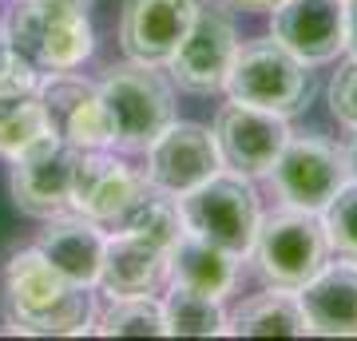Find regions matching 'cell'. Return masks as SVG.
<instances>
[{
  "label": "cell",
  "mask_w": 357,
  "mask_h": 341,
  "mask_svg": "<svg viewBox=\"0 0 357 341\" xmlns=\"http://www.w3.org/2000/svg\"><path fill=\"white\" fill-rule=\"evenodd\" d=\"M91 317L96 310L88 290L68 282L36 246L13 254L4 274V321L13 333L68 338V333H84Z\"/></svg>",
  "instance_id": "obj_1"
},
{
  "label": "cell",
  "mask_w": 357,
  "mask_h": 341,
  "mask_svg": "<svg viewBox=\"0 0 357 341\" xmlns=\"http://www.w3.org/2000/svg\"><path fill=\"white\" fill-rule=\"evenodd\" d=\"M88 8L91 0H16L4 32L44 76L76 72L96 48Z\"/></svg>",
  "instance_id": "obj_2"
},
{
  "label": "cell",
  "mask_w": 357,
  "mask_h": 341,
  "mask_svg": "<svg viewBox=\"0 0 357 341\" xmlns=\"http://www.w3.org/2000/svg\"><path fill=\"white\" fill-rule=\"evenodd\" d=\"M178 215H183L187 234L211 242L234 258H246L255 250L258 227H262V211H258V195L250 179L227 171V167L215 171L195 190L178 195Z\"/></svg>",
  "instance_id": "obj_3"
},
{
  "label": "cell",
  "mask_w": 357,
  "mask_h": 341,
  "mask_svg": "<svg viewBox=\"0 0 357 341\" xmlns=\"http://www.w3.org/2000/svg\"><path fill=\"white\" fill-rule=\"evenodd\" d=\"M100 96L112 115V147L147 151L175 123V96L155 63H119L100 79Z\"/></svg>",
  "instance_id": "obj_4"
},
{
  "label": "cell",
  "mask_w": 357,
  "mask_h": 341,
  "mask_svg": "<svg viewBox=\"0 0 357 341\" xmlns=\"http://www.w3.org/2000/svg\"><path fill=\"white\" fill-rule=\"evenodd\" d=\"M250 254H255V266H258V274H262L266 286L298 294L326 266V258H330L326 222L314 211L286 206L278 215L262 218Z\"/></svg>",
  "instance_id": "obj_5"
},
{
  "label": "cell",
  "mask_w": 357,
  "mask_h": 341,
  "mask_svg": "<svg viewBox=\"0 0 357 341\" xmlns=\"http://www.w3.org/2000/svg\"><path fill=\"white\" fill-rule=\"evenodd\" d=\"M227 96L234 103L266 107L290 119L310 103V63H302L290 48H282L274 36L250 40L234 56Z\"/></svg>",
  "instance_id": "obj_6"
},
{
  "label": "cell",
  "mask_w": 357,
  "mask_h": 341,
  "mask_svg": "<svg viewBox=\"0 0 357 341\" xmlns=\"http://www.w3.org/2000/svg\"><path fill=\"white\" fill-rule=\"evenodd\" d=\"M238 48H243V44H238V28H234L227 8H218V4H199V16H195L191 32L183 36L178 52L167 60L171 79H175L183 91L215 96V91L227 88V76H230V68H234Z\"/></svg>",
  "instance_id": "obj_7"
},
{
  "label": "cell",
  "mask_w": 357,
  "mask_h": 341,
  "mask_svg": "<svg viewBox=\"0 0 357 341\" xmlns=\"http://www.w3.org/2000/svg\"><path fill=\"white\" fill-rule=\"evenodd\" d=\"M270 179L286 206L314 211V215H321L333 195L349 183L342 147H333L321 135H290L270 167Z\"/></svg>",
  "instance_id": "obj_8"
},
{
  "label": "cell",
  "mask_w": 357,
  "mask_h": 341,
  "mask_svg": "<svg viewBox=\"0 0 357 341\" xmlns=\"http://www.w3.org/2000/svg\"><path fill=\"white\" fill-rule=\"evenodd\" d=\"M79 151L56 131H44L13 159V202L32 218L72 211V175Z\"/></svg>",
  "instance_id": "obj_9"
},
{
  "label": "cell",
  "mask_w": 357,
  "mask_h": 341,
  "mask_svg": "<svg viewBox=\"0 0 357 341\" xmlns=\"http://www.w3.org/2000/svg\"><path fill=\"white\" fill-rule=\"evenodd\" d=\"M36 100L48 115V131L68 139L76 151L112 147V115L100 96V84H88L76 72H48L40 79Z\"/></svg>",
  "instance_id": "obj_10"
},
{
  "label": "cell",
  "mask_w": 357,
  "mask_h": 341,
  "mask_svg": "<svg viewBox=\"0 0 357 341\" xmlns=\"http://www.w3.org/2000/svg\"><path fill=\"white\" fill-rule=\"evenodd\" d=\"M294 131L286 127V115L250 107V103H222L215 115V143L227 171H238L246 179L270 175L274 159L282 155Z\"/></svg>",
  "instance_id": "obj_11"
},
{
  "label": "cell",
  "mask_w": 357,
  "mask_h": 341,
  "mask_svg": "<svg viewBox=\"0 0 357 341\" xmlns=\"http://www.w3.org/2000/svg\"><path fill=\"white\" fill-rule=\"evenodd\" d=\"M147 190H151L147 175L131 171L123 159L107 155V147L103 151H79L76 175H72V211L96 218L100 227L119 230Z\"/></svg>",
  "instance_id": "obj_12"
},
{
  "label": "cell",
  "mask_w": 357,
  "mask_h": 341,
  "mask_svg": "<svg viewBox=\"0 0 357 341\" xmlns=\"http://www.w3.org/2000/svg\"><path fill=\"white\" fill-rule=\"evenodd\" d=\"M222 171V155H218L215 131H206L203 123H171L159 139L147 147V183L167 195H187L199 183Z\"/></svg>",
  "instance_id": "obj_13"
},
{
  "label": "cell",
  "mask_w": 357,
  "mask_h": 341,
  "mask_svg": "<svg viewBox=\"0 0 357 341\" xmlns=\"http://www.w3.org/2000/svg\"><path fill=\"white\" fill-rule=\"evenodd\" d=\"M199 16V0H123L119 48L135 63L163 68Z\"/></svg>",
  "instance_id": "obj_14"
},
{
  "label": "cell",
  "mask_w": 357,
  "mask_h": 341,
  "mask_svg": "<svg viewBox=\"0 0 357 341\" xmlns=\"http://www.w3.org/2000/svg\"><path fill=\"white\" fill-rule=\"evenodd\" d=\"M274 32L282 48H290L302 63H330L345 52V0H278Z\"/></svg>",
  "instance_id": "obj_15"
},
{
  "label": "cell",
  "mask_w": 357,
  "mask_h": 341,
  "mask_svg": "<svg viewBox=\"0 0 357 341\" xmlns=\"http://www.w3.org/2000/svg\"><path fill=\"white\" fill-rule=\"evenodd\" d=\"M103 246L107 234L96 218L79 215V211H64V215L44 218V230L36 238V250L48 258L68 282H76L84 290H91L100 282V266H103Z\"/></svg>",
  "instance_id": "obj_16"
},
{
  "label": "cell",
  "mask_w": 357,
  "mask_h": 341,
  "mask_svg": "<svg viewBox=\"0 0 357 341\" xmlns=\"http://www.w3.org/2000/svg\"><path fill=\"white\" fill-rule=\"evenodd\" d=\"M167 258H171V250H163V246H155L131 230H115V234H107V246H103V266L96 286L103 290V298L155 294L159 282H167Z\"/></svg>",
  "instance_id": "obj_17"
},
{
  "label": "cell",
  "mask_w": 357,
  "mask_h": 341,
  "mask_svg": "<svg viewBox=\"0 0 357 341\" xmlns=\"http://www.w3.org/2000/svg\"><path fill=\"white\" fill-rule=\"evenodd\" d=\"M306 329L321 338H357V262H326L298 290Z\"/></svg>",
  "instance_id": "obj_18"
},
{
  "label": "cell",
  "mask_w": 357,
  "mask_h": 341,
  "mask_svg": "<svg viewBox=\"0 0 357 341\" xmlns=\"http://www.w3.org/2000/svg\"><path fill=\"white\" fill-rule=\"evenodd\" d=\"M234 278H238V258L195 234H183L167 258V286H187L218 302L234 290Z\"/></svg>",
  "instance_id": "obj_19"
},
{
  "label": "cell",
  "mask_w": 357,
  "mask_h": 341,
  "mask_svg": "<svg viewBox=\"0 0 357 341\" xmlns=\"http://www.w3.org/2000/svg\"><path fill=\"white\" fill-rule=\"evenodd\" d=\"M227 333H234V338H270V333L302 338L310 329H306V314H302L298 294L270 286L266 294L246 298L234 314H227Z\"/></svg>",
  "instance_id": "obj_20"
},
{
  "label": "cell",
  "mask_w": 357,
  "mask_h": 341,
  "mask_svg": "<svg viewBox=\"0 0 357 341\" xmlns=\"http://www.w3.org/2000/svg\"><path fill=\"white\" fill-rule=\"evenodd\" d=\"M163 317L171 338H218L227 333V310L218 298L195 294L187 286H167Z\"/></svg>",
  "instance_id": "obj_21"
},
{
  "label": "cell",
  "mask_w": 357,
  "mask_h": 341,
  "mask_svg": "<svg viewBox=\"0 0 357 341\" xmlns=\"http://www.w3.org/2000/svg\"><path fill=\"white\" fill-rule=\"evenodd\" d=\"M91 329L103 338H159L167 333L163 302H155L151 294L139 298H107L103 310H96Z\"/></svg>",
  "instance_id": "obj_22"
},
{
  "label": "cell",
  "mask_w": 357,
  "mask_h": 341,
  "mask_svg": "<svg viewBox=\"0 0 357 341\" xmlns=\"http://www.w3.org/2000/svg\"><path fill=\"white\" fill-rule=\"evenodd\" d=\"M44 131H48V115L36 96H0V155L4 159H16Z\"/></svg>",
  "instance_id": "obj_23"
},
{
  "label": "cell",
  "mask_w": 357,
  "mask_h": 341,
  "mask_svg": "<svg viewBox=\"0 0 357 341\" xmlns=\"http://www.w3.org/2000/svg\"><path fill=\"white\" fill-rule=\"evenodd\" d=\"M321 222H326L330 250H337L342 258L357 262V183L354 179L330 199V206L321 211Z\"/></svg>",
  "instance_id": "obj_24"
},
{
  "label": "cell",
  "mask_w": 357,
  "mask_h": 341,
  "mask_svg": "<svg viewBox=\"0 0 357 341\" xmlns=\"http://www.w3.org/2000/svg\"><path fill=\"white\" fill-rule=\"evenodd\" d=\"M40 79H44V72L4 32L0 36V96H36Z\"/></svg>",
  "instance_id": "obj_25"
},
{
  "label": "cell",
  "mask_w": 357,
  "mask_h": 341,
  "mask_svg": "<svg viewBox=\"0 0 357 341\" xmlns=\"http://www.w3.org/2000/svg\"><path fill=\"white\" fill-rule=\"evenodd\" d=\"M330 112L337 123H345L349 131L357 127V60H349L337 68V76L330 79Z\"/></svg>",
  "instance_id": "obj_26"
},
{
  "label": "cell",
  "mask_w": 357,
  "mask_h": 341,
  "mask_svg": "<svg viewBox=\"0 0 357 341\" xmlns=\"http://www.w3.org/2000/svg\"><path fill=\"white\" fill-rule=\"evenodd\" d=\"M345 52L357 60V0H345Z\"/></svg>",
  "instance_id": "obj_27"
},
{
  "label": "cell",
  "mask_w": 357,
  "mask_h": 341,
  "mask_svg": "<svg viewBox=\"0 0 357 341\" xmlns=\"http://www.w3.org/2000/svg\"><path fill=\"white\" fill-rule=\"evenodd\" d=\"M342 159H345V175L357 183V127H354V135H349V143L342 147Z\"/></svg>",
  "instance_id": "obj_28"
},
{
  "label": "cell",
  "mask_w": 357,
  "mask_h": 341,
  "mask_svg": "<svg viewBox=\"0 0 357 341\" xmlns=\"http://www.w3.org/2000/svg\"><path fill=\"white\" fill-rule=\"evenodd\" d=\"M230 4H238V8H274L278 0H230Z\"/></svg>",
  "instance_id": "obj_29"
}]
</instances>
